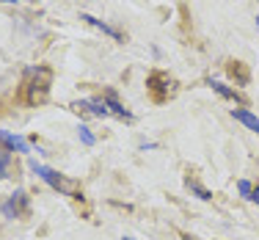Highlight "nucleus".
<instances>
[{
	"instance_id": "obj_16",
	"label": "nucleus",
	"mask_w": 259,
	"mask_h": 240,
	"mask_svg": "<svg viewBox=\"0 0 259 240\" xmlns=\"http://www.w3.org/2000/svg\"><path fill=\"white\" fill-rule=\"evenodd\" d=\"M248 202H259V188L251 190V199H248Z\"/></svg>"
},
{
	"instance_id": "obj_15",
	"label": "nucleus",
	"mask_w": 259,
	"mask_h": 240,
	"mask_svg": "<svg viewBox=\"0 0 259 240\" xmlns=\"http://www.w3.org/2000/svg\"><path fill=\"white\" fill-rule=\"evenodd\" d=\"M237 190L245 196V199H251V190H254V185H251L248 180H240V182H237Z\"/></svg>"
},
{
	"instance_id": "obj_6",
	"label": "nucleus",
	"mask_w": 259,
	"mask_h": 240,
	"mask_svg": "<svg viewBox=\"0 0 259 240\" xmlns=\"http://www.w3.org/2000/svg\"><path fill=\"white\" fill-rule=\"evenodd\" d=\"M226 75H229L237 86H245L251 80V72L243 61H229V64H226Z\"/></svg>"
},
{
	"instance_id": "obj_10",
	"label": "nucleus",
	"mask_w": 259,
	"mask_h": 240,
	"mask_svg": "<svg viewBox=\"0 0 259 240\" xmlns=\"http://www.w3.org/2000/svg\"><path fill=\"white\" fill-rule=\"evenodd\" d=\"M232 116H234L237 122H243V125L248 127V130L259 133V119H256L254 113H251V110H245V108H234V110H232Z\"/></svg>"
},
{
	"instance_id": "obj_1",
	"label": "nucleus",
	"mask_w": 259,
	"mask_h": 240,
	"mask_svg": "<svg viewBox=\"0 0 259 240\" xmlns=\"http://www.w3.org/2000/svg\"><path fill=\"white\" fill-rule=\"evenodd\" d=\"M50 80H53V72L47 66H28L25 77H22V86H20V102L22 105H39V102H45L47 91H50Z\"/></svg>"
},
{
	"instance_id": "obj_18",
	"label": "nucleus",
	"mask_w": 259,
	"mask_h": 240,
	"mask_svg": "<svg viewBox=\"0 0 259 240\" xmlns=\"http://www.w3.org/2000/svg\"><path fill=\"white\" fill-rule=\"evenodd\" d=\"M256 25H259V14H256Z\"/></svg>"
},
{
	"instance_id": "obj_4",
	"label": "nucleus",
	"mask_w": 259,
	"mask_h": 240,
	"mask_svg": "<svg viewBox=\"0 0 259 240\" xmlns=\"http://www.w3.org/2000/svg\"><path fill=\"white\" fill-rule=\"evenodd\" d=\"M3 215L6 218H22V215H28V193L25 190H17V193L6 202Z\"/></svg>"
},
{
	"instance_id": "obj_8",
	"label": "nucleus",
	"mask_w": 259,
	"mask_h": 240,
	"mask_svg": "<svg viewBox=\"0 0 259 240\" xmlns=\"http://www.w3.org/2000/svg\"><path fill=\"white\" fill-rule=\"evenodd\" d=\"M80 20H83V22H89V25H94V28H100L102 33H108V36H110V39H116V42H124V36H121V30L110 28L108 22L97 20V17H91V14H80Z\"/></svg>"
},
{
	"instance_id": "obj_5",
	"label": "nucleus",
	"mask_w": 259,
	"mask_h": 240,
	"mask_svg": "<svg viewBox=\"0 0 259 240\" xmlns=\"http://www.w3.org/2000/svg\"><path fill=\"white\" fill-rule=\"evenodd\" d=\"M75 110H83V113H91V116H97V119H102V116H108L110 110L108 105H105V100H80L72 105Z\"/></svg>"
},
{
	"instance_id": "obj_17",
	"label": "nucleus",
	"mask_w": 259,
	"mask_h": 240,
	"mask_svg": "<svg viewBox=\"0 0 259 240\" xmlns=\"http://www.w3.org/2000/svg\"><path fill=\"white\" fill-rule=\"evenodd\" d=\"M3 3H14V0H3Z\"/></svg>"
},
{
	"instance_id": "obj_7",
	"label": "nucleus",
	"mask_w": 259,
	"mask_h": 240,
	"mask_svg": "<svg viewBox=\"0 0 259 240\" xmlns=\"http://www.w3.org/2000/svg\"><path fill=\"white\" fill-rule=\"evenodd\" d=\"M102 100H105V105H108V110H110V113H116V116H119V119H133V113H130V110L124 108V105H121V102H119V97H116V91H105V97H102Z\"/></svg>"
},
{
	"instance_id": "obj_14",
	"label": "nucleus",
	"mask_w": 259,
	"mask_h": 240,
	"mask_svg": "<svg viewBox=\"0 0 259 240\" xmlns=\"http://www.w3.org/2000/svg\"><path fill=\"white\" fill-rule=\"evenodd\" d=\"M77 135H80V141H83L85 146H94V144H97V138L91 135V130H89L85 125H80V127H77Z\"/></svg>"
},
{
	"instance_id": "obj_19",
	"label": "nucleus",
	"mask_w": 259,
	"mask_h": 240,
	"mask_svg": "<svg viewBox=\"0 0 259 240\" xmlns=\"http://www.w3.org/2000/svg\"><path fill=\"white\" fill-rule=\"evenodd\" d=\"M124 240H133V237H124Z\"/></svg>"
},
{
	"instance_id": "obj_9",
	"label": "nucleus",
	"mask_w": 259,
	"mask_h": 240,
	"mask_svg": "<svg viewBox=\"0 0 259 240\" xmlns=\"http://www.w3.org/2000/svg\"><path fill=\"white\" fill-rule=\"evenodd\" d=\"M209 86H212V91H218L224 100H232V102H237V105H245V97H240L234 89H229V86L218 83V80H209Z\"/></svg>"
},
{
	"instance_id": "obj_2",
	"label": "nucleus",
	"mask_w": 259,
	"mask_h": 240,
	"mask_svg": "<svg viewBox=\"0 0 259 240\" xmlns=\"http://www.w3.org/2000/svg\"><path fill=\"white\" fill-rule=\"evenodd\" d=\"M30 171H33V174H39L41 180H45L53 190H58V193H64V196H80V182L69 180V177L58 174V171L47 169V166L36 163V160H30Z\"/></svg>"
},
{
	"instance_id": "obj_12",
	"label": "nucleus",
	"mask_w": 259,
	"mask_h": 240,
	"mask_svg": "<svg viewBox=\"0 0 259 240\" xmlns=\"http://www.w3.org/2000/svg\"><path fill=\"white\" fill-rule=\"evenodd\" d=\"M185 188H188L190 193H196L201 202H209V199H212V193H209V190H207L204 185H201L199 180H193V177H185Z\"/></svg>"
},
{
	"instance_id": "obj_13",
	"label": "nucleus",
	"mask_w": 259,
	"mask_h": 240,
	"mask_svg": "<svg viewBox=\"0 0 259 240\" xmlns=\"http://www.w3.org/2000/svg\"><path fill=\"white\" fill-rule=\"evenodd\" d=\"M9 166H11V152L9 149H0V180L9 177Z\"/></svg>"
},
{
	"instance_id": "obj_11",
	"label": "nucleus",
	"mask_w": 259,
	"mask_h": 240,
	"mask_svg": "<svg viewBox=\"0 0 259 240\" xmlns=\"http://www.w3.org/2000/svg\"><path fill=\"white\" fill-rule=\"evenodd\" d=\"M0 141H3L6 146H11V149H17V152H30L28 141H25V138H20V135H11V133H0Z\"/></svg>"
},
{
	"instance_id": "obj_3",
	"label": "nucleus",
	"mask_w": 259,
	"mask_h": 240,
	"mask_svg": "<svg viewBox=\"0 0 259 240\" xmlns=\"http://www.w3.org/2000/svg\"><path fill=\"white\" fill-rule=\"evenodd\" d=\"M146 89L152 91V100L155 102H165L171 94L177 91V83H174V77H168L165 72H149V77H146Z\"/></svg>"
}]
</instances>
